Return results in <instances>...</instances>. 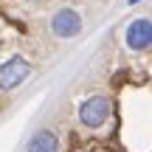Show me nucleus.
Here are the masks:
<instances>
[{"label": "nucleus", "instance_id": "nucleus-1", "mask_svg": "<svg viewBox=\"0 0 152 152\" xmlns=\"http://www.w3.org/2000/svg\"><path fill=\"white\" fill-rule=\"evenodd\" d=\"M28 76H31V62H28L26 56H20V54L9 56V59L0 65V90L3 93L17 90Z\"/></svg>", "mask_w": 152, "mask_h": 152}, {"label": "nucleus", "instance_id": "nucleus-2", "mask_svg": "<svg viewBox=\"0 0 152 152\" xmlns=\"http://www.w3.org/2000/svg\"><path fill=\"white\" fill-rule=\"evenodd\" d=\"M79 121L90 130H99L110 121V99L107 96H90L79 104Z\"/></svg>", "mask_w": 152, "mask_h": 152}, {"label": "nucleus", "instance_id": "nucleus-3", "mask_svg": "<svg viewBox=\"0 0 152 152\" xmlns=\"http://www.w3.org/2000/svg\"><path fill=\"white\" fill-rule=\"evenodd\" d=\"M82 31V17L76 9H59L51 17V34L59 39H71Z\"/></svg>", "mask_w": 152, "mask_h": 152}, {"label": "nucleus", "instance_id": "nucleus-4", "mask_svg": "<svg viewBox=\"0 0 152 152\" xmlns=\"http://www.w3.org/2000/svg\"><path fill=\"white\" fill-rule=\"evenodd\" d=\"M124 42L130 51H147L152 45V20L149 17H138L127 26L124 31Z\"/></svg>", "mask_w": 152, "mask_h": 152}, {"label": "nucleus", "instance_id": "nucleus-5", "mask_svg": "<svg viewBox=\"0 0 152 152\" xmlns=\"http://www.w3.org/2000/svg\"><path fill=\"white\" fill-rule=\"evenodd\" d=\"M26 152H59V138H56L51 130H39V132L31 135Z\"/></svg>", "mask_w": 152, "mask_h": 152}, {"label": "nucleus", "instance_id": "nucleus-6", "mask_svg": "<svg viewBox=\"0 0 152 152\" xmlns=\"http://www.w3.org/2000/svg\"><path fill=\"white\" fill-rule=\"evenodd\" d=\"M132 3H138V0H130V6H132Z\"/></svg>", "mask_w": 152, "mask_h": 152}]
</instances>
